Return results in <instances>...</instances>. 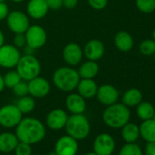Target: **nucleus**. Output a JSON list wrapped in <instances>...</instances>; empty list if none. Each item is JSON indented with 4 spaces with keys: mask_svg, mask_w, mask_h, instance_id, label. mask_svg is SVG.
<instances>
[{
    "mask_svg": "<svg viewBox=\"0 0 155 155\" xmlns=\"http://www.w3.org/2000/svg\"><path fill=\"white\" fill-rule=\"evenodd\" d=\"M68 135L78 140L86 139L91 132V124L88 118L82 114H72L68 116L65 125Z\"/></svg>",
    "mask_w": 155,
    "mask_h": 155,
    "instance_id": "20e7f679",
    "label": "nucleus"
},
{
    "mask_svg": "<svg viewBox=\"0 0 155 155\" xmlns=\"http://www.w3.org/2000/svg\"><path fill=\"white\" fill-rule=\"evenodd\" d=\"M89 6L94 10H102L108 5V0H88Z\"/></svg>",
    "mask_w": 155,
    "mask_h": 155,
    "instance_id": "f704fd0d",
    "label": "nucleus"
},
{
    "mask_svg": "<svg viewBox=\"0 0 155 155\" xmlns=\"http://www.w3.org/2000/svg\"><path fill=\"white\" fill-rule=\"evenodd\" d=\"M66 108L71 114H82L86 110V101L79 93H70L66 98Z\"/></svg>",
    "mask_w": 155,
    "mask_h": 155,
    "instance_id": "a211bd4d",
    "label": "nucleus"
},
{
    "mask_svg": "<svg viewBox=\"0 0 155 155\" xmlns=\"http://www.w3.org/2000/svg\"><path fill=\"white\" fill-rule=\"evenodd\" d=\"M133 43L132 37L126 31H120L115 35L114 44L116 48L122 52L130 51L133 47Z\"/></svg>",
    "mask_w": 155,
    "mask_h": 155,
    "instance_id": "4be33fe9",
    "label": "nucleus"
},
{
    "mask_svg": "<svg viewBox=\"0 0 155 155\" xmlns=\"http://www.w3.org/2000/svg\"><path fill=\"white\" fill-rule=\"evenodd\" d=\"M32 148L30 144L19 141L15 149L16 155H31Z\"/></svg>",
    "mask_w": 155,
    "mask_h": 155,
    "instance_id": "473e14b6",
    "label": "nucleus"
},
{
    "mask_svg": "<svg viewBox=\"0 0 155 155\" xmlns=\"http://www.w3.org/2000/svg\"><path fill=\"white\" fill-rule=\"evenodd\" d=\"M146 155H155V141L148 142L145 148Z\"/></svg>",
    "mask_w": 155,
    "mask_h": 155,
    "instance_id": "58836bf2",
    "label": "nucleus"
},
{
    "mask_svg": "<svg viewBox=\"0 0 155 155\" xmlns=\"http://www.w3.org/2000/svg\"><path fill=\"white\" fill-rule=\"evenodd\" d=\"M96 97L102 105L110 106L118 101L119 91L114 86L110 84H104L98 88Z\"/></svg>",
    "mask_w": 155,
    "mask_h": 155,
    "instance_id": "4468645a",
    "label": "nucleus"
},
{
    "mask_svg": "<svg viewBox=\"0 0 155 155\" xmlns=\"http://www.w3.org/2000/svg\"><path fill=\"white\" fill-rule=\"evenodd\" d=\"M122 139L127 143L135 142L140 137V128L134 123L128 122L121 129Z\"/></svg>",
    "mask_w": 155,
    "mask_h": 155,
    "instance_id": "b1692460",
    "label": "nucleus"
},
{
    "mask_svg": "<svg viewBox=\"0 0 155 155\" xmlns=\"http://www.w3.org/2000/svg\"><path fill=\"white\" fill-rule=\"evenodd\" d=\"M16 105L18 108V110L22 112V114H26L33 111V110L36 107V102L32 96L27 95L19 98Z\"/></svg>",
    "mask_w": 155,
    "mask_h": 155,
    "instance_id": "bb28decb",
    "label": "nucleus"
},
{
    "mask_svg": "<svg viewBox=\"0 0 155 155\" xmlns=\"http://www.w3.org/2000/svg\"><path fill=\"white\" fill-rule=\"evenodd\" d=\"M79 0H63V7L67 9H73L77 7Z\"/></svg>",
    "mask_w": 155,
    "mask_h": 155,
    "instance_id": "4c0bfd02",
    "label": "nucleus"
},
{
    "mask_svg": "<svg viewBox=\"0 0 155 155\" xmlns=\"http://www.w3.org/2000/svg\"><path fill=\"white\" fill-rule=\"evenodd\" d=\"M130 118V111L129 107L123 103H114L107 106L102 114L104 123L112 128L120 129L122 128L126 123L129 122Z\"/></svg>",
    "mask_w": 155,
    "mask_h": 155,
    "instance_id": "7ed1b4c3",
    "label": "nucleus"
},
{
    "mask_svg": "<svg viewBox=\"0 0 155 155\" xmlns=\"http://www.w3.org/2000/svg\"><path fill=\"white\" fill-rule=\"evenodd\" d=\"M115 149V141L109 133L99 134L93 142V151L98 155H111Z\"/></svg>",
    "mask_w": 155,
    "mask_h": 155,
    "instance_id": "9b49d317",
    "label": "nucleus"
},
{
    "mask_svg": "<svg viewBox=\"0 0 155 155\" xmlns=\"http://www.w3.org/2000/svg\"><path fill=\"white\" fill-rule=\"evenodd\" d=\"M136 6L143 13H152L155 10V0H136Z\"/></svg>",
    "mask_w": 155,
    "mask_h": 155,
    "instance_id": "c756f323",
    "label": "nucleus"
},
{
    "mask_svg": "<svg viewBox=\"0 0 155 155\" xmlns=\"http://www.w3.org/2000/svg\"><path fill=\"white\" fill-rule=\"evenodd\" d=\"M119 155H142V150L139 145L133 142L126 143L120 149Z\"/></svg>",
    "mask_w": 155,
    "mask_h": 155,
    "instance_id": "c85d7f7f",
    "label": "nucleus"
},
{
    "mask_svg": "<svg viewBox=\"0 0 155 155\" xmlns=\"http://www.w3.org/2000/svg\"><path fill=\"white\" fill-rule=\"evenodd\" d=\"M28 94L33 98L41 99L48 95L51 90L49 81L43 77L38 76L28 82Z\"/></svg>",
    "mask_w": 155,
    "mask_h": 155,
    "instance_id": "9d476101",
    "label": "nucleus"
},
{
    "mask_svg": "<svg viewBox=\"0 0 155 155\" xmlns=\"http://www.w3.org/2000/svg\"><path fill=\"white\" fill-rule=\"evenodd\" d=\"M11 1H13L14 3H21V2L25 1V0H11Z\"/></svg>",
    "mask_w": 155,
    "mask_h": 155,
    "instance_id": "37998d69",
    "label": "nucleus"
},
{
    "mask_svg": "<svg viewBox=\"0 0 155 155\" xmlns=\"http://www.w3.org/2000/svg\"><path fill=\"white\" fill-rule=\"evenodd\" d=\"M153 55H154V60H155V53H154Z\"/></svg>",
    "mask_w": 155,
    "mask_h": 155,
    "instance_id": "09e8293b",
    "label": "nucleus"
},
{
    "mask_svg": "<svg viewBox=\"0 0 155 155\" xmlns=\"http://www.w3.org/2000/svg\"><path fill=\"white\" fill-rule=\"evenodd\" d=\"M49 155H57V154H56V152H55V150H54L53 152H50Z\"/></svg>",
    "mask_w": 155,
    "mask_h": 155,
    "instance_id": "a18cd8bd",
    "label": "nucleus"
},
{
    "mask_svg": "<svg viewBox=\"0 0 155 155\" xmlns=\"http://www.w3.org/2000/svg\"><path fill=\"white\" fill-rule=\"evenodd\" d=\"M142 101V93L138 89H130L122 96V103L127 107H135Z\"/></svg>",
    "mask_w": 155,
    "mask_h": 155,
    "instance_id": "393cba45",
    "label": "nucleus"
},
{
    "mask_svg": "<svg viewBox=\"0 0 155 155\" xmlns=\"http://www.w3.org/2000/svg\"><path fill=\"white\" fill-rule=\"evenodd\" d=\"M83 49L78 43L67 44L62 51V57L64 61L70 67L79 65L83 58Z\"/></svg>",
    "mask_w": 155,
    "mask_h": 155,
    "instance_id": "f8f14e48",
    "label": "nucleus"
},
{
    "mask_svg": "<svg viewBox=\"0 0 155 155\" xmlns=\"http://www.w3.org/2000/svg\"><path fill=\"white\" fill-rule=\"evenodd\" d=\"M154 111L153 105L148 101H141L137 105V115L142 120L152 119Z\"/></svg>",
    "mask_w": 155,
    "mask_h": 155,
    "instance_id": "a878e982",
    "label": "nucleus"
},
{
    "mask_svg": "<svg viewBox=\"0 0 155 155\" xmlns=\"http://www.w3.org/2000/svg\"><path fill=\"white\" fill-rule=\"evenodd\" d=\"M99 86L93 79H81L76 90L81 97L86 99H92L96 97Z\"/></svg>",
    "mask_w": 155,
    "mask_h": 155,
    "instance_id": "6ab92c4d",
    "label": "nucleus"
},
{
    "mask_svg": "<svg viewBox=\"0 0 155 155\" xmlns=\"http://www.w3.org/2000/svg\"><path fill=\"white\" fill-rule=\"evenodd\" d=\"M0 2H6V0H0Z\"/></svg>",
    "mask_w": 155,
    "mask_h": 155,
    "instance_id": "de8ad7c7",
    "label": "nucleus"
},
{
    "mask_svg": "<svg viewBox=\"0 0 155 155\" xmlns=\"http://www.w3.org/2000/svg\"><path fill=\"white\" fill-rule=\"evenodd\" d=\"M85 155H98L95 151H91V152H88V153H86Z\"/></svg>",
    "mask_w": 155,
    "mask_h": 155,
    "instance_id": "79ce46f5",
    "label": "nucleus"
},
{
    "mask_svg": "<svg viewBox=\"0 0 155 155\" xmlns=\"http://www.w3.org/2000/svg\"><path fill=\"white\" fill-rule=\"evenodd\" d=\"M140 51L142 55L151 56L155 53V41L153 39H145L140 44Z\"/></svg>",
    "mask_w": 155,
    "mask_h": 155,
    "instance_id": "7c9ffc66",
    "label": "nucleus"
},
{
    "mask_svg": "<svg viewBox=\"0 0 155 155\" xmlns=\"http://www.w3.org/2000/svg\"><path fill=\"white\" fill-rule=\"evenodd\" d=\"M27 46L33 49H38L45 46L48 36L45 28L39 25L29 26L25 32Z\"/></svg>",
    "mask_w": 155,
    "mask_h": 155,
    "instance_id": "0eeeda50",
    "label": "nucleus"
},
{
    "mask_svg": "<svg viewBox=\"0 0 155 155\" xmlns=\"http://www.w3.org/2000/svg\"><path fill=\"white\" fill-rule=\"evenodd\" d=\"M79 150V144L76 139L69 135L60 137L55 144L57 155H76Z\"/></svg>",
    "mask_w": 155,
    "mask_h": 155,
    "instance_id": "ddd939ff",
    "label": "nucleus"
},
{
    "mask_svg": "<svg viewBox=\"0 0 155 155\" xmlns=\"http://www.w3.org/2000/svg\"><path fill=\"white\" fill-rule=\"evenodd\" d=\"M16 70L25 81H29L34 78L39 76L41 72V65L38 59L32 54H25L20 57Z\"/></svg>",
    "mask_w": 155,
    "mask_h": 155,
    "instance_id": "39448f33",
    "label": "nucleus"
},
{
    "mask_svg": "<svg viewBox=\"0 0 155 155\" xmlns=\"http://www.w3.org/2000/svg\"><path fill=\"white\" fill-rule=\"evenodd\" d=\"M9 8L6 2H0V21L7 18L9 14Z\"/></svg>",
    "mask_w": 155,
    "mask_h": 155,
    "instance_id": "e433bc0d",
    "label": "nucleus"
},
{
    "mask_svg": "<svg viewBox=\"0 0 155 155\" xmlns=\"http://www.w3.org/2000/svg\"><path fill=\"white\" fill-rule=\"evenodd\" d=\"M152 39L155 41V29L153 30V32H152Z\"/></svg>",
    "mask_w": 155,
    "mask_h": 155,
    "instance_id": "c03bdc74",
    "label": "nucleus"
},
{
    "mask_svg": "<svg viewBox=\"0 0 155 155\" xmlns=\"http://www.w3.org/2000/svg\"><path fill=\"white\" fill-rule=\"evenodd\" d=\"M6 19L8 28L14 34L25 33L30 26L29 17L28 16V14L19 10H14L9 12Z\"/></svg>",
    "mask_w": 155,
    "mask_h": 155,
    "instance_id": "6e6552de",
    "label": "nucleus"
},
{
    "mask_svg": "<svg viewBox=\"0 0 155 155\" xmlns=\"http://www.w3.org/2000/svg\"><path fill=\"white\" fill-rule=\"evenodd\" d=\"M21 56L19 48L13 44H4L0 47V66L8 69L16 68Z\"/></svg>",
    "mask_w": 155,
    "mask_h": 155,
    "instance_id": "1a4fd4ad",
    "label": "nucleus"
},
{
    "mask_svg": "<svg viewBox=\"0 0 155 155\" xmlns=\"http://www.w3.org/2000/svg\"><path fill=\"white\" fill-rule=\"evenodd\" d=\"M48 9L58 10L63 7V0H46Z\"/></svg>",
    "mask_w": 155,
    "mask_h": 155,
    "instance_id": "c9c22d12",
    "label": "nucleus"
},
{
    "mask_svg": "<svg viewBox=\"0 0 155 155\" xmlns=\"http://www.w3.org/2000/svg\"><path fill=\"white\" fill-rule=\"evenodd\" d=\"M13 45L18 48H25L27 46V40H26L25 33L15 34V36L13 38Z\"/></svg>",
    "mask_w": 155,
    "mask_h": 155,
    "instance_id": "72a5a7b5",
    "label": "nucleus"
},
{
    "mask_svg": "<svg viewBox=\"0 0 155 155\" xmlns=\"http://www.w3.org/2000/svg\"><path fill=\"white\" fill-rule=\"evenodd\" d=\"M5 83H4V79H3V76L0 74V92H2L5 89Z\"/></svg>",
    "mask_w": 155,
    "mask_h": 155,
    "instance_id": "ea45409f",
    "label": "nucleus"
},
{
    "mask_svg": "<svg viewBox=\"0 0 155 155\" xmlns=\"http://www.w3.org/2000/svg\"><path fill=\"white\" fill-rule=\"evenodd\" d=\"M152 120H155V111H154V114H153V116H152Z\"/></svg>",
    "mask_w": 155,
    "mask_h": 155,
    "instance_id": "49530a36",
    "label": "nucleus"
},
{
    "mask_svg": "<svg viewBox=\"0 0 155 155\" xmlns=\"http://www.w3.org/2000/svg\"><path fill=\"white\" fill-rule=\"evenodd\" d=\"M16 128V135L18 140L30 145L41 141L46 135L44 124L32 117L22 118Z\"/></svg>",
    "mask_w": 155,
    "mask_h": 155,
    "instance_id": "f257e3e1",
    "label": "nucleus"
},
{
    "mask_svg": "<svg viewBox=\"0 0 155 155\" xmlns=\"http://www.w3.org/2000/svg\"><path fill=\"white\" fill-rule=\"evenodd\" d=\"M48 10L46 0H29L27 5V14L33 19H42Z\"/></svg>",
    "mask_w": 155,
    "mask_h": 155,
    "instance_id": "f3484780",
    "label": "nucleus"
},
{
    "mask_svg": "<svg viewBox=\"0 0 155 155\" xmlns=\"http://www.w3.org/2000/svg\"><path fill=\"white\" fill-rule=\"evenodd\" d=\"M4 79V83H5V87L12 89L13 87H15L18 82H20L21 81H23L21 79L20 75L18 73L17 70H8L5 76H3Z\"/></svg>",
    "mask_w": 155,
    "mask_h": 155,
    "instance_id": "cd10ccee",
    "label": "nucleus"
},
{
    "mask_svg": "<svg viewBox=\"0 0 155 155\" xmlns=\"http://www.w3.org/2000/svg\"><path fill=\"white\" fill-rule=\"evenodd\" d=\"M81 77L78 70L72 67H60L52 75L54 86L63 92H72L76 90Z\"/></svg>",
    "mask_w": 155,
    "mask_h": 155,
    "instance_id": "f03ea898",
    "label": "nucleus"
},
{
    "mask_svg": "<svg viewBox=\"0 0 155 155\" xmlns=\"http://www.w3.org/2000/svg\"><path fill=\"white\" fill-rule=\"evenodd\" d=\"M140 128V136L147 142L155 141V120L152 119L143 120Z\"/></svg>",
    "mask_w": 155,
    "mask_h": 155,
    "instance_id": "5701e85b",
    "label": "nucleus"
},
{
    "mask_svg": "<svg viewBox=\"0 0 155 155\" xmlns=\"http://www.w3.org/2000/svg\"><path fill=\"white\" fill-rule=\"evenodd\" d=\"M105 52L104 44L99 39H91L88 41L83 48V55L89 60H100Z\"/></svg>",
    "mask_w": 155,
    "mask_h": 155,
    "instance_id": "dca6fc26",
    "label": "nucleus"
},
{
    "mask_svg": "<svg viewBox=\"0 0 155 155\" xmlns=\"http://www.w3.org/2000/svg\"><path fill=\"white\" fill-rule=\"evenodd\" d=\"M5 44V35L4 33L0 30V47Z\"/></svg>",
    "mask_w": 155,
    "mask_h": 155,
    "instance_id": "a19ab883",
    "label": "nucleus"
},
{
    "mask_svg": "<svg viewBox=\"0 0 155 155\" xmlns=\"http://www.w3.org/2000/svg\"><path fill=\"white\" fill-rule=\"evenodd\" d=\"M23 118L22 112L17 105L7 104L0 108V125L5 128H14Z\"/></svg>",
    "mask_w": 155,
    "mask_h": 155,
    "instance_id": "423d86ee",
    "label": "nucleus"
},
{
    "mask_svg": "<svg viewBox=\"0 0 155 155\" xmlns=\"http://www.w3.org/2000/svg\"><path fill=\"white\" fill-rule=\"evenodd\" d=\"M11 90H12L13 93L18 98L29 95L28 94V82H26L25 81H21Z\"/></svg>",
    "mask_w": 155,
    "mask_h": 155,
    "instance_id": "2f4dec72",
    "label": "nucleus"
},
{
    "mask_svg": "<svg viewBox=\"0 0 155 155\" xmlns=\"http://www.w3.org/2000/svg\"><path fill=\"white\" fill-rule=\"evenodd\" d=\"M68 118V115L64 110L55 109L49 111L48 114L47 115L46 123L49 129L53 130H58L65 128Z\"/></svg>",
    "mask_w": 155,
    "mask_h": 155,
    "instance_id": "2eb2a0df",
    "label": "nucleus"
},
{
    "mask_svg": "<svg viewBox=\"0 0 155 155\" xmlns=\"http://www.w3.org/2000/svg\"><path fill=\"white\" fill-rule=\"evenodd\" d=\"M99 70L100 68L97 61L88 59L80 66L78 73H79L81 79H94L98 75Z\"/></svg>",
    "mask_w": 155,
    "mask_h": 155,
    "instance_id": "412c9836",
    "label": "nucleus"
},
{
    "mask_svg": "<svg viewBox=\"0 0 155 155\" xmlns=\"http://www.w3.org/2000/svg\"><path fill=\"white\" fill-rule=\"evenodd\" d=\"M19 142L16 134L12 132L0 133V151L8 153L15 150L18 143Z\"/></svg>",
    "mask_w": 155,
    "mask_h": 155,
    "instance_id": "aec40b11",
    "label": "nucleus"
}]
</instances>
